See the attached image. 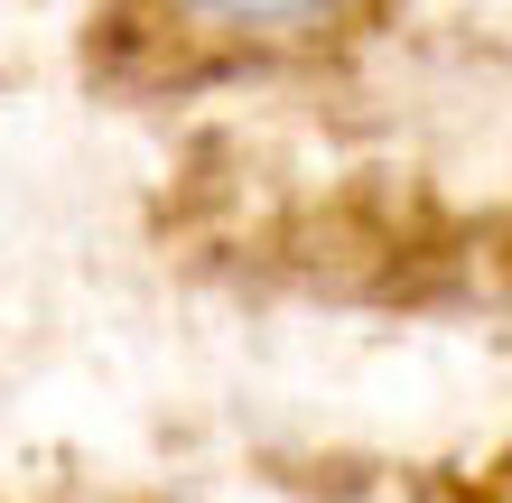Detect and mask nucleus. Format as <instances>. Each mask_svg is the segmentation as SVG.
Returning a JSON list of instances; mask_svg holds the SVG:
<instances>
[{
	"label": "nucleus",
	"mask_w": 512,
	"mask_h": 503,
	"mask_svg": "<svg viewBox=\"0 0 512 503\" xmlns=\"http://www.w3.org/2000/svg\"><path fill=\"white\" fill-rule=\"evenodd\" d=\"M168 10L215 28V38H308V28L345 19L354 0H168Z\"/></svg>",
	"instance_id": "1"
}]
</instances>
